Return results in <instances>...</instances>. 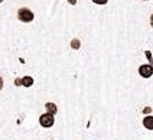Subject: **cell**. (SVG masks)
<instances>
[{
	"label": "cell",
	"instance_id": "obj_1",
	"mask_svg": "<svg viewBox=\"0 0 153 140\" xmlns=\"http://www.w3.org/2000/svg\"><path fill=\"white\" fill-rule=\"evenodd\" d=\"M17 18H19L20 22H32L33 20V13H32V10L22 7V9H19V12H17Z\"/></svg>",
	"mask_w": 153,
	"mask_h": 140
},
{
	"label": "cell",
	"instance_id": "obj_2",
	"mask_svg": "<svg viewBox=\"0 0 153 140\" xmlns=\"http://www.w3.org/2000/svg\"><path fill=\"white\" fill-rule=\"evenodd\" d=\"M53 121H55V119L49 113H45L39 117V123L42 124V127H51V126H53Z\"/></svg>",
	"mask_w": 153,
	"mask_h": 140
},
{
	"label": "cell",
	"instance_id": "obj_3",
	"mask_svg": "<svg viewBox=\"0 0 153 140\" xmlns=\"http://www.w3.org/2000/svg\"><path fill=\"white\" fill-rule=\"evenodd\" d=\"M139 72H140V75H142V77L149 78V77L153 74V68L150 67V65H142V67L139 68Z\"/></svg>",
	"mask_w": 153,
	"mask_h": 140
},
{
	"label": "cell",
	"instance_id": "obj_4",
	"mask_svg": "<svg viewBox=\"0 0 153 140\" xmlns=\"http://www.w3.org/2000/svg\"><path fill=\"white\" fill-rule=\"evenodd\" d=\"M143 124H145L146 129H149V130H153V116H147L145 120H143Z\"/></svg>",
	"mask_w": 153,
	"mask_h": 140
},
{
	"label": "cell",
	"instance_id": "obj_5",
	"mask_svg": "<svg viewBox=\"0 0 153 140\" xmlns=\"http://www.w3.org/2000/svg\"><path fill=\"white\" fill-rule=\"evenodd\" d=\"M45 107H46L48 113L52 114V116H55V113H56V110H58V108H56V105L53 104V103H46V105H45Z\"/></svg>",
	"mask_w": 153,
	"mask_h": 140
},
{
	"label": "cell",
	"instance_id": "obj_6",
	"mask_svg": "<svg viewBox=\"0 0 153 140\" xmlns=\"http://www.w3.org/2000/svg\"><path fill=\"white\" fill-rule=\"evenodd\" d=\"M32 84H33V78H32V77H23V78H22V85L30 87Z\"/></svg>",
	"mask_w": 153,
	"mask_h": 140
},
{
	"label": "cell",
	"instance_id": "obj_7",
	"mask_svg": "<svg viewBox=\"0 0 153 140\" xmlns=\"http://www.w3.org/2000/svg\"><path fill=\"white\" fill-rule=\"evenodd\" d=\"M71 46H72V49H78V48H79V41H78V39H74V41L71 42Z\"/></svg>",
	"mask_w": 153,
	"mask_h": 140
},
{
	"label": "cell",
	"instance_id": "obj_8",
	"mask_svg": "<svg viewBox=\"0 0 153 140\" xmlns=\"http://www.w3.org/2000/svg\"><path fill=\"white\" fill-rule=\"evenodd\" d=\"M94 3H97V4H105L107 3V0H93Z\"/></svg>",
	"mask_w": 153,
	"mask_h": 140
},
{
	"label": "cell",
	"instance_id": "obj_9",
	"mask_svg": "<svg viewBox=\"0 0 153 140\" xmlns=\"http://www.w3.org/2000/svg\"><path fill=\"white\" fill-rule=\"evenodd\" d=\"M15 85H17V87H19V85H22V79H20V78L15 79Z\"/></svg>",
	"mask_w": 153,
	"mask_h": 140
},
{
	"label": "cell",
	"instance_id": "obj_10",
	"mask_svg": "<svg viewBox=\"0 0 153 140\" xmlns=\"http://www.w3.org/2000/svg\"><path fill=\"white\" fill-rule=\"evenodd\" d=\"M1 88H3V79L0 78V90H1Z\"/></svg>",
	"mask_w": 153,
	"mask_h": 140
},
{
	"label": "cell",
	"instance_id": "obj_11",
	"mask_svg": "<svg viewBox=\"0 0 153 140\" xmlns=\"http://www.w3.org/2000/svg\"><path fill=\"white\" fill-rule=\"evenodd\" d=\"M150 25L153 26V15H152V18H150Z\"/></svg>",
	"mask_w": 153,
	"mask_h": 140
},
{
	"label": "cell",
	"instance_id": "obj_12",
	"mask_svg": "<svg viewBox=\"0 0 153 140\" xmlns=\"http://www.w3.org/2000/svg\"><path fill=\"white\" fill-rule=\"evenodd\" d=\"M1 1H3V0H0V3H1Z\"/></svg>",
	"mask_w": 153,
	"mask_h": 140
}]
</instances>
